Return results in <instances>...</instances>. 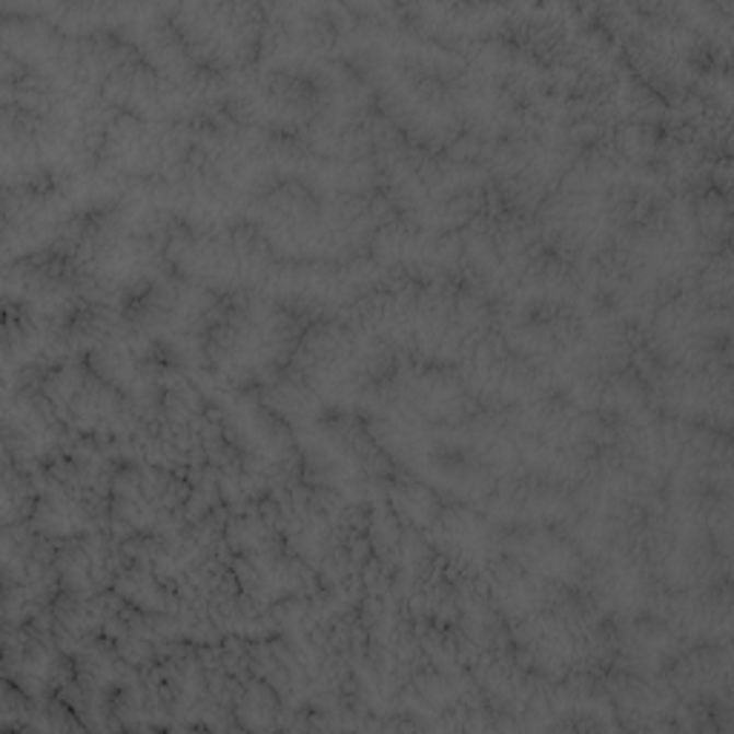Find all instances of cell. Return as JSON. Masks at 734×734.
I'll use <instances>...</instances> for the list:
<instances>
[{
	"label": "cell",
	"mask_w": 734,
	"mask_h": 734,
	"mask_svg": "<svg viewBox=\"0 0 734 734\" xmlns=\"http://www.w3.org/2000/svg\"><path fill=\"white\" fill-rule=\"evenodd\" d=\"M674 643L668 640L666 631L654 629V626H643L629 637V654L634 660L637 668H645V672H654L660 668L663 660H668Z\"/></svg>",
	"instance_id": "7a4b0ae2"
},
{
	"label": "cell",
	"mask_w": 734,
	"mask_h": 734,
	"mask_svg": "<svg viewBox=\"0 0 734 734\" xmlns=\"http://www.w3.org/2000/svg\"><path fill=\"white\" fill-rule=\"evenodd\" d=\"M645 594L643 580L637 576L634 568H611L606 576V589H603V599L614 611H634L640 606V597ZM645 599V597H643Z\"/></svg>",
	"instance_id": "3957f363"
},
{
	"label": "cell",
	"mask_w": 734,
	"mask_h": 734,
	"mask_svg": "<svg viewBox=\"0 0 734 734\" xmlns=\"http://www.w3.org/2000/svg\"><path fill=\"white\" fill-rule=\"evenodd\" d=\"M516 557L523 562V571H528V574L534 571L537 580L568 583V580H576V571H580L574 548H568L566 543L548 537V534L523 537V543L516 546Z\"/></svg>",
	"instance_id": "6da1fadb"
}]
</instances>
